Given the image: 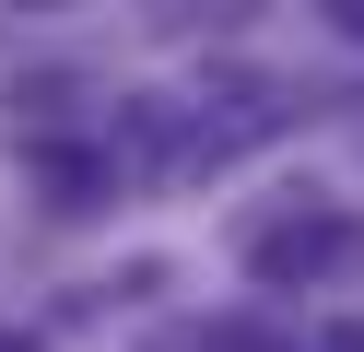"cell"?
<instances>
[{"mask_svg": "<svg viewBox=\"0 0 364 352\" xmlns=\"http://www.w3.org/2000/svg\"><path fill=\"white\" fill-rule=\"evenodd\" d=\"M247 270H259L270 294H294V282H353V270H364V223H353V211H306V223L259 235Z\"/></svg>", "mask_w": 364, "mask_h": 352, "instance_id": "6da1fadb", "label": "cell"}, {"mask_svg": "<svg viewBox=\"0 0 364 352\" xmlns=\"http://www.w3.org/2000/svg\"><path fill=\"white\" fill-rule=\"evenodd\" d=\"M317 352H364V317H353V329H329V341H317Z\"/></svg>", "mask_w": 364, "mask_h": 352, "instance_id": "7a4b0ae2", "label": "cell"}, {"mask_svg": "<svg viewBox=\"0 0 364 352\" xmlns=\"http://www.w3.org/2000/svg\"><path fill=\"white\" fill-rule=\"evenodd\" d=\"M0 352H48V341H24V329H0Z\"/></svg>", "mask_w": 364, "mask_h": 352, "instance_id": "3957f363", "label": "cell"}]
</instances>
